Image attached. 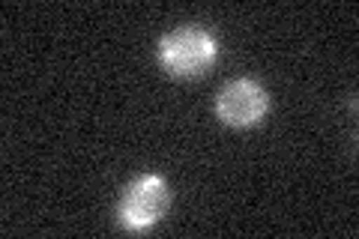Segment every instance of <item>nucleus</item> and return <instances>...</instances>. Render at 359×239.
Returning <instances> with one entry per match:
<instances>
[{
    "label": "nucleus",
    "instance_id": "1",
    "mask_svg": "<svg viewBox=\"0 0 359 239\" xmlns=\"http://www.w3.org/2000/svg\"><path fill=\"white\" fill-rule=\"evenodd\" d=\"M156 57H159L162 69L174 78H195L207 72L219 57V39L212 36L207 27L183 25L168 30L156 45Z\"/></svg>",
    "mask_w": 359,
    "mask_h": 239
},
{
    "label": "nucleus",
    "instance_id": "2",
    "mask_svg": "<svg viewBox=\"0 0 359 239\" xmlns=\"http://www.w3.org/2000/svg\"><path fill=\"white\" fill-rule=\"evenodd\" d=\"M171 203L165 177L159 174H144L132 186H126L120 198V221L132 233H144L162 221V215Z\"/></svg>",
    "mask_w": 359,
    "mask_h": 239
},
{
    "label": "nucleus",
    "instance_id": "3",
    "mask_svg": "<svg viewBox=\"0 0 359 239\" xmlns=\"http://www.w3.org/2000/svg\"><path fill=\"white\" fill-rule=\"evenodd\" d=\"M269 111V93L255 78H233L216 96V114L224 126L249 129L257 126Z\"/></svg>",
    "mask_w": 359,
    "mask_h": 239
}]
</instances>
